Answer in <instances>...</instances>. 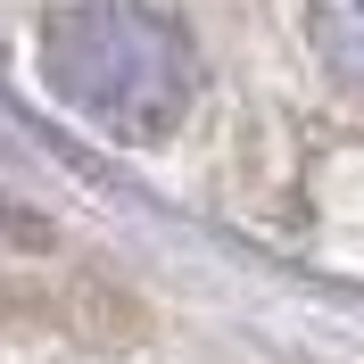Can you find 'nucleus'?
Here are the masks:
<instances>
[{
  "label": "nucleus",
  "instance_id": "obj_2",
  "mask_svg": "<svg viewBox=\"0 0 364 364\" xmlns=\"http://www.w3.org/2000/svg\"><path fill=\"white\" fill-rule=\"evenodd\" d=\"M306 33H315L323 67L348 91H364V0H306Z\"/></svg>",
  "mask_w": 364,
  "mask_h": 364
},
{
  "label": "nucleus",
  "instance_id": "obj_1",
  "mask_svg": "<svg viewBox=\"0 0 364 364\" xmlns=\"http://www.w3.org/2000/svg\"><path fill=\"white\" fill-rule=\"evenodd\" d=\"M42 75L75 116H91L116 141H158L182 124L199 67L182 25L141 0H67L42 25Z\"/></svg>",
  "mask_w": 364,
  "mask_h": 364
}]
</instances>
